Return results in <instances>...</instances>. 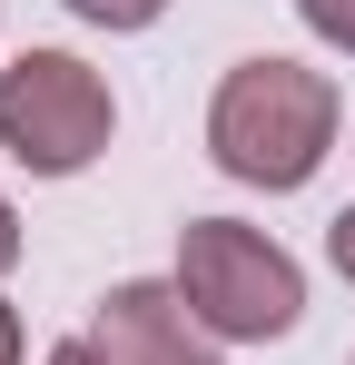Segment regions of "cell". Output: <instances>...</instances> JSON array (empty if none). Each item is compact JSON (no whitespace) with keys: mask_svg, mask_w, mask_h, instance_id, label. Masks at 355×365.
I'll use <instances>...</instances> for the list:
<instances>
[{"mask_svg":"<svg viewBox=\"0 0 355 365\" xmlns=\"http://www.w3.org/2000/svg\"><path fill=\"white\" fill-rule=\"evenodd\" d=\"M109 79L79 60V50H20L0 69V148L30 168V178H79L99 148H109Z\"/></svg>","mask_w":355,"mask_h":365,"instance_id":"3","label":"cell"},{"mask_svg":"<svg viewBox=\"0 0 355 365\" xmlns=\"http://www.w3.org/2000/svg\"><path fill=\"white\" fill-rule=\"evenodd\" d=\"M178 297L197 306V326L217 346H267V336H296V316H306V267L247 217H187Z\"/></svg>","mask_w":355,"mask_h":365,"instance_id":"2","label":"cell"},{"mask_svg":"<svg viewBox=\"0 0 355 365\" xmlns=\"http://www.w3.org/2000/svg\"><path fill=\"white\" fill-rule=\"evenodd\" d=\"M0 365H20V306L0 297Z\"/></svg>","mask_w":355,"mask_h":365,"instance_id":"9","label":"cell"},{"mask_svg":"<svg viewBox=\"0 0 355 365\" xmlns=\"http://www.w3.org/2000/svg\"><path fill=\"white\" fill-rule=\"evenodd\" d=\"M0 267H20V207L0 197Z\"/></svg>","mask_w":355,"mask_h":365,"instance_id":"8","label":"cell"},{"mask_svg":"<svg viewBox=\"0 0 355 365\" xmlns=\"http://www.w3.org/2000/svg\"><path fill=\"white\" fill-rule=\"evenodd\" d=\"M326 257H336V277H346V287H355V207H346V217H336V227H326Z\"/></svg>","mask_w":355,"mask_h":365,"instance_id":"7","label":"cell"},{"mask_svg":"<svg viewBox=\"0 0 355 365\" xmlns=\"http://www.w3.org/2000/svg\"><path fill=\"white\" fill-rule=\"evenodd\" d=\"M296 20H306L326 50H346V60H355V0H296Z\"/></svg>","mask_w":355,"mask_h":365,"instance_id":"5","label":"cell"},{"mask_svg":"<svg viewBox=\"0 0 355 365\" xmlns=\"http://www.w3.org/2000/svg\"><path fill=\"white\" fill-rule=\"evenodd\" d=\"M69 10H79L89 30H148V20H158L168 0H69Z\"/></svg>","mask_w":355,"mask_h":365,"instance_id":"6","label":"cell"},{"mask_svg":"<svg viewBox=\"0 0 355 365\" xmlns=\"http://www.w3.org/2000/svg\"><path fill=\"white\" fill-rule=\"evenodd\" d=\"M40 365H99V346H89V336H69V346H50Z\"/></svg>","mask_w":355,"mask_h":365,"instance_id":"10","label":"cell"},{"mask_svg":"<svg viewBox=\"0 0 355 365\" xmlns=\"http://www.w3.org/2000/svg\"><path fill=\"white\" fill-rule=\"evenodd\" d=\"M99 365H217V336L197 326V306L178 297V277H128L89 316Z\"/></svg>","mask_w":355,"mask_h":365,"instance_id":"4","label":"cell"},{"mask_svg":"<svg viewBox=\"0 0 355 365\" xmlns=\"http://www.w3.org/2000/svg\"><path fill=\"white\" fill-rule=\"evenodd\" d=\"M336 79L306 60H237L217 79V99H207V158L227 168L237 187H267V197H287L326 168V148H336Z\"/></svg>","mask_w":355,"mask_h":365,"instance_id":"1","label":"cell"}]
</instances>
